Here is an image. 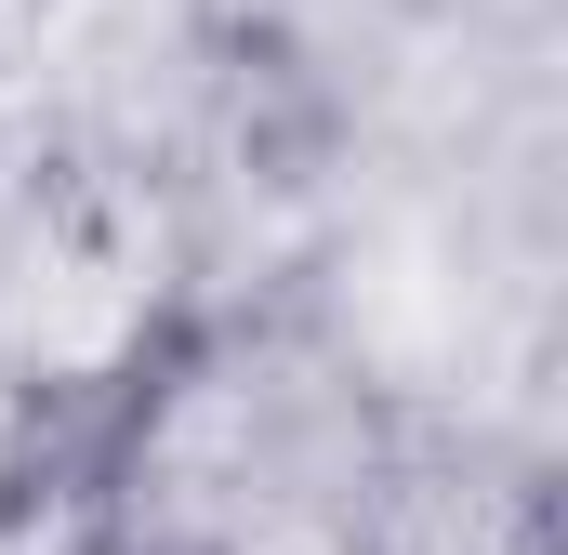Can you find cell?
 <instances>
[{"label": "cell", "mask_w": 568, "mask_h": 555, "mask_svg": "<svg viewBox=\"0 0 568 555\" xmlns=\"http://www.w3.org/2000/svg\"><path fill=\"white\" fill-rule=\"evenodd\" d=\"M80 476L120 555H410L424 529L384 384L304 317H185L80 436Z\"/></svg>", "instance_id": "obj_1"}, {"label": "cell", "mask_w": 568, "mask_h": 555, "mask_svg": "<svg viewBox=\"0 0 568 555\" xmlns=\"http://www.w3.org/2000/svg\"><path fill=\"white\" fill-rule=\"evenodd\" d=\"M172 331H185V291H172L159 185L80 120L0 107V371L93 436Z\"/></svg>", "instance_id": "obj_2"}, {"label": "cell", "mask_w": 568, "mask_h": 555, "mask_svg": "<svg viewBox=\"0 0 568 555\" xmlns=\"http://www.w3.org/2000/svg\"><path fill=\"white\" fill-rule=\"evenodd\" d=\"M0 555H120V529H106V503H93V476L67 463V476H40L13 516H0Z\"/></svg>", "instance_id": "obj_3"}, {"label": "cell", "mask_w": 568, "mask_h": 555, "mask_svg": "<svg viewBox=\"0 0 568 555\" xmlns=\"http://www.w3.org/2000/svg\"><path fill=\"white\" fill-rule=\"evenodd\" d=\"M67 463H80V423L53 411L40 384H13V371H0V516H13L40 476H67Z\"/></svg>", "instance_id": "obj_4"}]
</instances>
